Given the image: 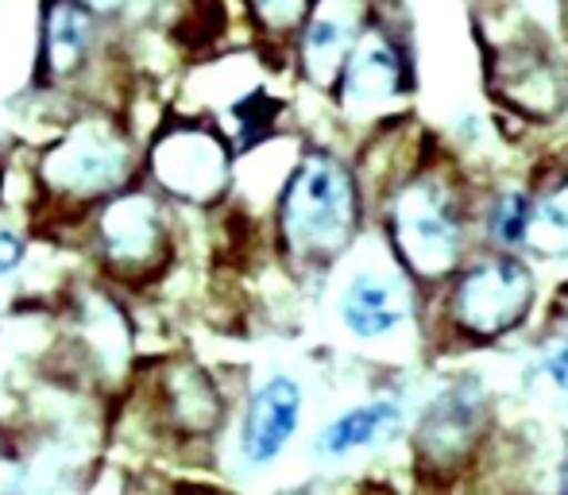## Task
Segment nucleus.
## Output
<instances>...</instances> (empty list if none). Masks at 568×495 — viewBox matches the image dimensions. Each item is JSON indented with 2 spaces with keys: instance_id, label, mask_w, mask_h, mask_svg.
I'll return each mask as SVG.
<instances>
[{
  "instance_id": "nucleus-1",
  "label": "nucleus",
  "mask_w": 568,
  "mask_h": 495,
  "mask_svg": "<svg viewBox=\"0 0 568 495\" xmlns=\"http://www.w3.org/2000/svg\"><path fill=\"white\" fill-rule=\"evenodd\" d=\"M31 179L47 210L82 225L93 205L143 179V143L113 105L82 101L47 135Z\"/></svg>"
},
{
  "instance_id": "nucleus-2",
  "label": "nucleus",
  "mask_w": 568,
  "mask_h": 495,
  "mask_svg": "<svg viewBox=\"0 0 568 495\" xmlns=\"http://www.w3.org/2000/svg\"><path fill=\"white\" fill-rule=\"evenodd\" d=\"M90 260L113 286H151L174 263L171 198L159 194L148 179L98 202L82 221Z\"/></svg>"
},
{
  "instance_id": "nucleus-3",
  "label": "nucleus",
  "mask_w": 568,
  "mask_h": 495,
  "mask_svg": "<svg viewBox=\"0 0 568 495\" xmlns=\"http://www.w3.org/2000/svg\"><path fill=\"white\" fill-rule=\"evenodd\" d=\"M359 225V190L329 151H306L278 190V244L294 263H329Z\"/></svg>"
},
{
  "instance_id": "nucleus-4",
  "label": "nucleus",
  "mask_w": 568,
  "mask_h": 495,
  "mask_svg": "<svg viewBox=\"0 0 568 495\" xmlns=\"http://www.w3.org/2000/svg\"><path fill=\"white\" fill-rule=\"evenodd\" d=\"M143 179L182 205H217L236 186V148L225 128L202 113H174L151 124Z\"/></svg>"
},
{
  "instance_id": "nucleus-5",
  "label": "nucleus",
  "mask_w": 568,
  "mask_h": 495,
  "mask_svg": "<svg viewBox=\"0 0 568 495\" xmlns=\"http://www.w3.org/2000/svg\"><path fill=\"white\" fill-rule=\"evenodd\" d=\"M109 20L85 0H39L31 90L59 98L82 90L109 54Z\"/></svg>"
},
{
  "instance_id": "nucleus-6",
  "label": "nucleus",
  "mask_w": 568,
  "mask_h": 495,
  "mask_svg": "<svg viewBox=\"0 0 568 495\" xmlns=\"http://www.w3.org/2000/svg\"><path fill=\"white\" fill-rule=\"evenodd\" d=\"M387 233L410 275L445 279L464 248V218L453 190L437 179L406 182L387 210Z\"/></svg>"
},
{
  "instance_id": "nucleus-7",
  "label": "nucleus",
  "mask_w": 568,
  "mask_h": 495,
  "mask_svg": "<svg viewBox=\"0 0 568 495\" xmlns=\"http://www.w3.org/2000/svg\"><path fill=\"white\" fill-rule=\"evenodd\" d=\"M534 302V275L510 255L471 263L453 286V317L471 337H499Z\"/></svg>"
},
{
  "instance_id": "nucleus-8",
  "label": "nucleus",
  "mask_w": 568,
  "mask_h": 495,
  "mask_svg": "<svg viewBox=\"0 0 568 495\" xmlns=\"http://www.w3.org/2000/svg\"><path fill=\"white\" fill-rule=\"evenodd\" d=\"M148 406L159 418V426L174 437H213L225 422V395L217 391V380L194 361H166L151 375Z\"/></svg>"
},
{
  "instance_id": "nucleus-9",
  "label": "nucleus",
  "mask_w": 568,
  "mask_h": 495,
  "mask_svg": "<svg viewBox=\"0 0 568 495\" xmlns=\"http://www.w3.org/2000/svg\"><path fill=\"white\" fill-rule=\"evenodd\" d=\"M337 310L352 337H387L395 325H403L414 314L410 271L395 267V263H364L344 279Z\"/></svg>"
},
{
  "instance_id": "nucleus-10",
  "label": "nucleus",
  "mask_w": 568,
  "mask_h": 495,
  "mask_svg": "<svg viewBox=\"0 0 568 495\" xmlns=\"http://www.w3.org/2000/svg\"><path fill=\"white\" fill-rule=\"evenodd\" d=\"M302 422V387L291 375H267L247 395L244 418H240L236 449L247 468H267L283 457L294 442Z\"/></svg>"
},
{
  "instance_id": "nucleus-11",
  "label": "nucleus",
  "mask_w": 568,
  "mask_h": 495,
  "mask_svg": "<svg viewBox=\"0 0 568 495\" xmlns=\"http://www.w3.org/2000/svg\"><path fill=\"white\" fill-rule=\"evenodd\" d=\"M364 0H314L310 4L298 28V62L302 74L317 90H329L333 82H341L344 62L364 39Z\"/></svg>"
},
{
  "instance_id": "nucleus-12",
  "label": "nucleus",
  "mask_w": 568,
  "mask_h": 495,
  "mask_svg": "<svg viewBox=\"0 0 568 495\" xmlns=\"http://www.w3.org/2000/svg\"><path fill=\"white\" fill-rule=\"evenodd\" d=\"M406 67L383 31H364L352 59L341 70V105L356 121H372L403 98Z\"/></svg>"
},
{
  "instance_id": "nucleus-13",
  "label": "nucleus",
  "mask_w": 568,
  "mask_h": 495,
  "mask_svg": "<svg viewBox=\"0 0 568 495\" xmlns=\"http://www.w3.org/2000/svg\"><path fill=\"white\" fill-rule=\"evenodd\" d=\"M74 317L82 372L90 368L93 380H120V375H128V368H132V330H128V317L120 314V302L113 294L93 286Z\"/></svg>"
},
{
  "instance_id": "nucleus-14",
  "label": "nucleus",
  "mask_w": 568,
  "mask_h": 495,
  "mask_svg": "<svg viewBox=\"0 0 568 495\" xmlns=\"http://www.w3.org/2000/svg\"><path fill=\"white\" fill-rule=\"evenodd\" d=\"M398 430V411L395 403H364L344 411L341 418H333L329 426L317 434L314 449L317 457H348V453L372 449V445L387 442Z\"/></svg>"
},
{
  "instance_id": "nucleus-15",
  "label": "nucleus",
  "mask_w": 568,
  "mask_h": 495,
  "mask_svg": "<svg viewBox=\"0 0 568 495\" xmlns=\"http://www.w3.org/2000/svg\"><path fill=\"white\" fill-rule=\"evenodd\" d=\"M503 90L507 98L523 101L526 109H538V113H549V109L561 105V74L549 59L534 51H523V54H510L507 59V78H503Z\"/></svg>"
},
{
  "instance_id": "nucleus-16",
  "label": "nucleus",
  "mask_w": 568,
  "mask_h": 495,
  "mask_svg": "<svg viewBox=\"0 0 568 495\" xmlns=\"http://www.w3.org/2000/svg\"><path fill=\"white\" fill-rule=\"evenodd\" d=\"M534 218H538V205H534L526 194L507 190V194H495L484 225H487V236H491L499 248H518V244L530 241Z\"/></svg>"
},
{
  "instance_id": "nucleus-17",
  "label": "nucleus",
  "mask_w": 568,
  "mask_h": 495,
  "mask_svg": "<svg viewBox=\"0 0 568 495\" xmlns=\"http://www.w3.org/2000/svg\"><path fill=\"white\" fill-rule=\"evenodd\" d=\"M471 411H476V406H471L468 398H449V403L437 406L434 422L426 426V445L434 449L437 461L453 457V453H460L464 445L471 442V430H476Z\"/></svg>"
},
{
  "instance_id": "nucleus-18",
  "label": "nucleus",
  "mask_w": 568,
  "mask_h": 495,
  "mask_svg": "<svg viewBox=\"0 0 568 495\" xmlns=\"http://www.w3.org/2000/svg\"><path fill=\"white\" fill-rule=\"evenodd\" d=\"M310 4H314V0H244L252 23L271 39L294 36V31L302 28V20H306Z\"/></svg>"
},
{
  "instance_id": "nucleus-19",
  "label": "nucleus",
  "mask_w": 568,
  "mask_h": 495,
  "mask_svg": "<svg viewBox=\"0 0 568 495\" xmlns=\"http://www.w3.org/2000/svg\"><path fill=\"white\" fill-rule=\"evenodd\" d=\"M31 260V241L23 229L16 225H4L0 221V283H8V279H16L23 267H28Z\"/></svg>"
},
{
  "instance_id": "nucleus-20",
  "label": "nucleus",
  "mask_w": 568,
  "mask_h": 495,
  "mask_svg": "<svg viewBox=\"0 0 568 495\" xmlns=\"http://www.w3.org/2000/svg\"><path fill=\"white\" fill-rule=\"evenodd\" d=\"M546 375L554 380V387H557V391H565V395H568V345H561V348H557V353L546 361Z\"/></svg>"
},
{
  "instance_id": "nucleus-21",
  "label": "nucleus",
  "mask_w": 568,
  "mask_h": 495,
  "mask_svg": "<svg viewBox=\"0 0 568 495\" xmlns=\"http://www.w3.org/2000/svg\"><path fill=\"white\" fill-rule=\"evenodd\" d=\"M12 465H16V445L8 437V430L0 426V468H12Z\"/></svg>"
},
{
  "instance_id": "nucleus-22",
  "label": "nucleus",
  "mask_w": 568,
  "mask_h": 495,
  "mask_svg": "<svg viewBox=\"0 0 568 495\" xmlns=\"http://www.w3.org/2000/svg\"><path fill=\"white\" fill-rule=\"evenodd\" d=\"M90 8H98V12H105V16H116L120 8L128 4V0H85Z\"/></svg>"
},
{
  "instance_id": "nucleus-23",
  "label": "nucleus",
  "mask_w": 568,
  "mask_h": 495,
  "mask_svg": "<svg viewBox=\"0 0 568 495\" xmlns=\"http://www.w3.org/2000/svg\"><path fill=\"white\" fill-rule=\"evenodd\" d=\"M4 186H8V166H4V155H0V202H4Z\"/></svg>"
},
{
  "instance_id": "nucleus-24",
  "label": "nucleus",
  "mask_w": 568,
  "mask_h": 495,
  "mask_svg": "<svg viewBox=\"0 0 568 495\" xmlns=\"http://www.w3.org/2000/svg\"><path fill=\"white\" fill-rule=\"evenodd\" d=\"M565 488H568V476H565Z\"/></svg>"
}]
</instances>
